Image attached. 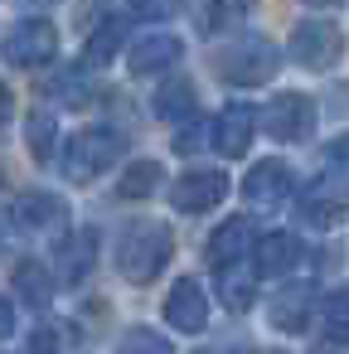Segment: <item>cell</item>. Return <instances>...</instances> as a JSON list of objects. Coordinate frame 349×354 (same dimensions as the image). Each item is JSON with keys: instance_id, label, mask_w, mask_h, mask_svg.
<instances>
[{"instance_id": "7402d4cb", "label": "cell", "mask_w": 349, "mask_h": 354, "mask_svg": "<svg viewBox=\"0 0 349 354\" xmlns=\"http://www.w3.org/2000/svg\"><path fill=\"white\" fill-rule=\"evenodd\" d=\"M320 335L330 344H349V291H334L330 301H320Z\"/></svg>"}, {"instance_id": "cb8c5ba5", "label": "cell", "mask_w": 349, "mask_h": 354, "mask_svg": "<svg viewBox=\"0 0 349 354\" xmlns=\"http://www.w3.org/2000/svg\"><path fill=\"white\" fill-rule=\"evenodd\" d=\"M117 354H170V339L160 330H151V325H131L122 335V349Z\"/></svg>"}, {"instance_id": "30bf717a", "label": "cell", "mask_w": 349, "mask_h": 354, "mask_svg": "<svg viewBox=\"0 0 349 354\" xmlns=\"http://www.w3.org/2000/svg\"><path fill=\"white\" fill-rule=\"evenodd\" d=\"M243 194H247L257 209H281V204L296 194V175H291V165H281V160H257V165L247 170V180H243Z\"/></svg>"}, {"instance_id": "9a60e30c", "label": "cell", "mask_w": 349, "mask_h": 354, "mask_svg": "<svg viewBox=\"0 0 349 354\" xmlns=\"http://www.w3.org/2000/svg\"><path fill=\"white\" fill-rule=\"evenodd\" d=\"M93 262H97V233H93V228H78V233H68V238L59 243V252H54L59 281H68V286H78V281L93 272Z\"/></svg>"}, {"instance_id": "484cf974", "label": "cell", "mask_w": 349, "mask_h": 354, "mask_svg": "<svg viewBox=\"0 0 349 354\" xmlns=\"http://www.w3.org/2000/svg\"><path fill=\"white\" fill-rule=\"evenodd\" d=\"M126 10L141 15V20H160V15L175 10V0H126Z\"/></svg>"}, {"instance_id": "277c9868", "label": "cell", "mask_w": 349, "mask_h": 354, "mask_svg": "<svg viewBox=\"0 0 349 354\" xmlns=\"http://www.w3.org/2000/svg\"><path fill=\"white\" fill-rule=\"evenodd\" d=\"M218 73H223L228 83L257 88V83H267V78L276 73V49H272L267 39H252V35H243L238 44H228V49L218 54Z\"/></svg>"}, {"instance_id": "5b68a950", "label": "cell", "mask_w": 349, "mask_h": 354, "mask_svg": "<svg viewBox=\"0 0 349 354\" xmlns=\"http://www.w3.org/2000/svg\"><path fill=\"white\" fill-rule=\"evenodd\" d=\"M344 54V35L330 20H301L291 30V59L305 68H334Z\"/></svg>"}, {"instance_id": "2e32d148", "label": "cell", "mask_w": 349, "mask_h": 354, "mask_svg": "<svg viewBox=\"0 0 349 354\" xmlns=\"http://www.w3.org/2000/svg\"><path fill=\"white\" fill-rule=\"evenodd\" d=\"M301 257V243L296 233H262L257 238V252H252V277H286Z\"/></svg>"}, {"instance_id": "ffe728a7", "label": "cell", "mask_w": 349, "mask_h": 354, "mask_svg": "<svg viewBox=\"0 0 349 354\" xmlns=\"http://www.w3.org/2000/svg\"><path fill=\"white\" fill-rule=\"evenodd\" d=\"M160 165L155 160H131L126 165V175H122V185H117V194L122 199H146V194H155L160 189Z\"/></svg>"}, {"instance_id": "44dd1931", "label": "cell", "mask_w": 349, "mask_h": 354, "mask_svg": "<svg viewBox=\"0 0 349 354\" xmlns=\"http://www.w3.org/2000/svg\"><path fill=\"white\" fill-rule=\"evenodd\" d=\"M15 291H20L30 306H49V296H54V277H49V267H39V262H20V267H15Z\"/></svg>"}, {"instance_id": "8992f818", "label": "cell", "mask_w": 349, "mask_h": 354, "mask_svg": "<svg viewBox=\"0 0 349 354\" xmlns=\"http://www.w3.org/2000/svg\"><path fill=\"white\" fill-rule=\"evenodd\" d=\"M296 214H301V223H310V228H339V223L349 218V189L334 185V180H315V185L301 189Z\"/></svg>"}, {"instance_id": "ac0fdd59", "label": "cell", "mask_w": 349, "mask_h": 354, "mask_svg": "<svg viewBox=\"0 0 349 354\" xmlns=\"http://www.w3.org/2000/svg\"><path fill=\"white\" fill-rule=\"evenodd\" d=\"M194 112H199L194 88H189L185 78H165L160 93H155V117H160V122H189Z\"/></svg>"}, {"instance_id": "e0dca14e", "label": "cell", "mask_w": 349, "mask_h": 354, "mask_svg": "<svg viewBox=\"0 0 349 354\" xmlns=\"http://www.w3.org/2000/svg\"><path fill=\"white\" fill-rule=\"evenodd\" d=\"M247 243H252V223L238 214V218H223L214 233H209V262L214 267H233V262H243V252H247Z\"/></svg>"}, {"instance_id": "4316f807", "label": "cell", "mask_w": 349, "mask_h": 354, "mask_svg": "<svg viewBox=\"0 0 349 354\" xmlns=\"http://www.w3.org/2000/svg\"><path fill=\"white\" fill-rule=\"evenodd\" d=\"M330 165H339V170H349V131L330 141Z\"/></svg>"}, {"instance_id": "f1b7e54d", "label": "cell", "mask_w": 349, "mask_h": 354, "mask_svg": "<svg viewBox=\"0 0 349 354\" xmlns=\"http://www.w3.org/2000/svg\"><path fill=\"white\" fill-rule=\"evenodd\" d=\"M10 112H15V102H10V88H6V83H0V127H6V122H10Z\"/></svg>"}, {"instance_id": "6da1fadb", "label": "cell", "mask_w": 349, "mask_h": 354, "mask_svg": "<svg viewBox=\"0 0 349 354\" xmlns=\"http://www.w3.org/2000/svg\"><path fill=\"white\" fill-rule=\"evenodd\" d=\"M170 252H175L170 228H160V223H126L122 238H117V272L131 286H151L165 272Z\"/></svg>"}, {"instance_id": "52a82bcc", "label": "cell", "mask_w": 349, "mask_h": 354, "mask_svg": "<svg viewBox=\"0 0 349 354\" xmlns=\"http://www.w3.org/2000/svg\"><path fill=\"white\" fill-rule=\"evenodd\" d=\"M315 131V102L305 93H281L267 107V136L272 141H305Z\"/></svg>"}, {"instance_id": "1f68e13d", "label": "cell", "mask_w": 349, "mask_h": 354, "mask_svg": "<svg viewBox=\"0 0 349 354\" xmlns=\"http://www.w3.org/2000/svg\"><path fill=\"white\" fill-rule=\"evenodd\" d=\"M0 189H6V170H0Z\"/></svg>"}, {"instance_id": "3957f363", "label": "cell", "mask_w": 349, "mask_h": 354, "mask_svg": "<svg viewBox=\"0 0 349 354\" xmlns=\"http://www.w3.org/2000/svg\"><path fill=\"white\" fill-rule=\"evenodd\" d=\"M54 54H59V30L49 20H20L0 39V59L10 68H44Z\"/></svg>"}, {"instance_id": "9c48e42d", "label": "cell", "mask_w": 349, "mask_h": 354, "mask_svg": "<svg viewBox=\"0 0 349 354\" xmlns=\"http://www.w3.org/2000/svg\"><path fill=\"white\" fill-rule=\"evenodd\" d=\"M165 325L180 330V335H199L209 325V296L194 277H180L165 296Z\"/></svg>"}, {"instance_id": "7a4b0ae2", "label": "cell", "mask_w": 349, "mask_h": 354, "mask_svg": "<svg viewBox=\"0 0 349 354\" xmlns=\"http://www.w3.org/2000/svg\"><path fill=\"white\" fill-rule=\"evenodd\" d=\"M122 151H126L122 131H112V127H88V131H78V136L68 141L64 170H68V180L88 185V180H97L107 165H117V160H122Z\"/></svg>"}, {"instance_id": "4dcf8cb0", "label": "cell", "mask_w": 349, "mask_h": 354, "mask_svg": "<svg viewBox=\"0 0 349 354\" xmlns=\"http://www.w3.org/2000/svg\"><path fill=\"white\" fill-rule=\"evenodd\" d=\"M252 354H286V349H252Z\"/></svg>"}, {"instance_id": "83f0119b", "label": "cell", "mask_w": 349, "mask_h": 354, "mask_svg": "<svg viewBox=\"0 0 349 354\" xmlns=\"http://www.w3.org/2000/svg\"><path fill=\"white\" fill-rule=\"evenodd\" d=\"M10 330H15V306L10 296H0V339H10Z\"/></svg>"}, {"instance_id": "8fae6325", "label": "cell", "mask_w": 349, "mask_h": 354, "mask_svg": "<svg viewBox=\"0 0 349 354\" xmlns=\"http://www.w3.org/2000/svg\"><path fill=\"white\" fill-rule=\"evenodd\" d=\"M10 218H15V228H25V233H49V228H64L68 204H64L59 194H49V189H30V194H20V199L10 204Z\"/></svg>"}, {"instance_id": "ba28073f", "label": "cell", "mask_w": 349, "mask_h": 354, "mask_svg": "<svg viewBox=\"0 0 349 354\" xmlns=\"http://www.w3.org/2000/svg\"><path fill=\"white\" fill-rule=\"evenodd\" d=\"M228 194V175L223 170H189L170 185V204L180 214H204V209H218Z\"/></svg>"}, {"instance_id": "5bb4252c", "label": "cell", "mask_w": 349, "mask_h": 354, "mask_svg": "<svg viewBox=\"0 0 349 354\" xmlns=\"http://www.w3.org/2000/svg\"><path fill=\"white\" fill-rule=\"evenodd\" d=\"M252 131H257V112L247 102H228L214 122V146L218 156H243L252 146Z\"/></svg>"}, {"instance_id": "4fadbf2b", "label": "cell", "mask_w": 349, "mask_h": 354, "mask_svg": "<svg viewBox=\"0 0 349 354\" xmlns=\"http://www.w3.org/2000/svg\"><path fill=\"white\" fill-rule=\"evenodd\" d=\"M315 286L310 281H296V286H281L276 296H272V325L276 330H286V335H301L305 325H310V310H315Z\"/></svg>"}, {"instance_id": "7c38bea8", "label": "cell", "mask_w": 349, "mask_h": 354, "mask_svg": "<svg viewBox=\"0 0 349 354\" xmlns=\"http://www.w3.org/2000/svg\"><path fill=\"white\" fill-rule=\"evenodd\" d=\"M180 54H185V44L175 39V35H136L131 44H126V68L131 73H165V68H175L180 64Z\"/></svg>"}, {"instance_id": "f546056e", "label": "cell", "mask_w": 349, "mask_h": 354, "mask_svg": "<svg viewBox=\"0 0 349 354\" xmlns=\"http://www.w3.org/2000/svg\"><path fill=\"white\" fill-rule=\"evenodd\" d=\"M310 10H330V6H339V0H305Z\"/></svg>"}, {"instance_id": "d6986e66", "label": "cell", "mask_w": 349, "mask_h": 354, "mask_svg": "<svg viewBox=\"0 0 349 354\" xmlns=\"http://www.w3.org/2000/svg\"><path fill=\"white\" fill-rule=\"evenodd\" d=\"M122 44H126V35H122V20H102V25L93 30L88 49H83V64L102 68V64H112V59H117V49H122Z\"/></svg>"}, {"instance_id": "603a6c76", "label": "cell", "mask_w": 349, "mask_h": 354, "mask_svg": "<svg viewBox=\"0 0 349 354\" xmlns=\"http://www.w3.org/2000/svg\"><path fill=\"white\" fill-rule=\"evenodd\" d=\"M54 141H59L54 112H30V122H25V146H30V156H35V160H49Z\"/></svg>"}, {"instance_id": "d4e9b609", "label": "cell", "mask_w": 349, "mask_h": 354, "mask_svg": "<svg viewBox=\"0 0 349 354\" xmlns=\"http://www.w3.org/2000/svg\"><path fill=\"white\" fill-rule=\"evenodd\" d=\"M252 286H257V277H252V272L223 267V301H228L233 310H247V306H252Z\"/></svg>"}]
</instances>
